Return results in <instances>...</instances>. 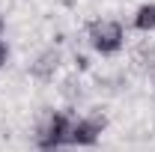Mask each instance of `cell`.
<instances>
[{
	"label": "cell",
	"instance_id": "obj_4",
	"mask_svg": "<svg viewBox=\"0 0 155 152\" xmlns=\"http://www.w3.org/2000/svg\"><path fill=\"white\" fill-rule=\"evenodd\" d=\"M60 69H63V51L51 45V48H42L36 57H33V63H30L27 72L39 84H51V81L60 78Z\"/></svg>",
	"mask_w": 155,
	"mask_h": 152
},
{
	"label": "cell",
	"instance_id": "obj_3",
	"mask_svg": "<svg viewBox=\"0 0 155 152\" xmlns=\"http://www.w3.org/2000/svg\"><path fill=\"white\" fill-rule=\"evenodd\" d=\"M107 128V116L98 111H87V114H72V125H69V149H93L101 134Z\"/></svg>",
	"mask_w": 155,
	"mask_h": 152
},
{
	"label": "cell",
	"instance_id": "obj_7",
	"mask_svg": "<svg viewBox=\"0 0 155 152\" xmlns=\"http://www.w3.org/2000/svg\"><path fill=\"white\" fill-rule=\"evenodd\" d=\"M149 78H152V87H155V63L149 66Z\"/></svg>",
	"mask_w": 155,
	"mask_h": 152
},
{
	"label": "cell",
	"instance_id": "obj_1",
	"mask_svg": "<svg viewBox=\"0 0 155 152\" xmlns=\"http://www.w3.org/2000/svg\"><path fill=\"white\" fill-rule=\"evenodd\" d=\"M90 51L98 57H116L125 48V27L116 18H93L84 30Z\"/></svg>",
	"mask_w": 155,
	"mask_h": 152
},
{
	"label": "cell",
	"instance_id": "obj_8",
	"mask_svg": "<svg viewBox=\"0 0 155 152\" xmlns=\"http://www.w3.org/2000/svg\"><path fill=\"white\" fill-rule=\"evenodd\" d=\"M0 36H3V15H0Z\"/></svg>",
	"mask_w": 155,
	"mask_h": 152
},
{
	"label": "cell",
	"instance_id": "obj_2",
	"mask_svg": "<svg viewBox=\"0 0 155 152\" xmlns=\"http://www.w3.org/2000/svg\"><path fill=\"white\" fill-rule=\"evenodd\" d=\"M75 111H57L48 107L36 122V149H69V125Z\"/></svg>",
	"mask_w": 155,
	"mask_h": 152
},
{
	"label": "cell",
	"instance_id": "obj_6",
	"mask_svg": "<svg viewBox=\"0 0 155 152\" xmlns=\"http://www.w3.org/2000/svg\"><path fill=\"white\" fill-rule=\"evenodd\" d=\"M9 57H12V51H9V45H6V42H0V72L6 69V63H9Z\"/></svg>",
	"mask_w": 155,
	"mask_h": 152
},
{
	"label": "cell",
	"instance_id": "obj_5",
	"mask_svg": "<svg viewBox=\"0 0 155 152\" xmlns=\"http://www.w3.org/2000/svg\"><path fill=\"white\" fill-rule=\"evenodd\" d=\"M131 27H134L137 33H143V36L155 33V0L140 3V6L134 9V15H131Z\"/></svg>",
	"mask_w": 155,
	"mask_h": 152
}]
</instances>
